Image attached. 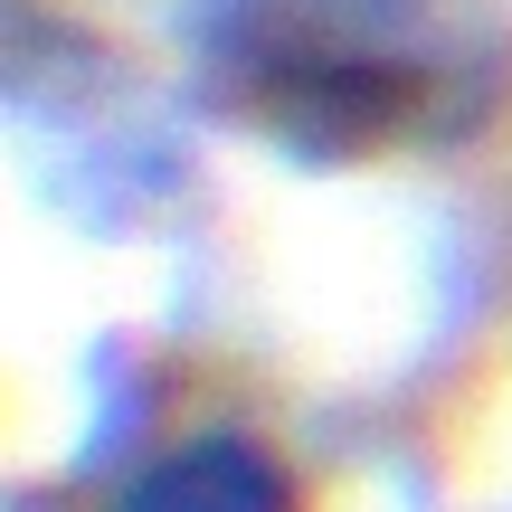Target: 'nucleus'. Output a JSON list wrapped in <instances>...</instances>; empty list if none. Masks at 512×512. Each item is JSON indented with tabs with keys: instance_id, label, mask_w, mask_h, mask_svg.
I'll use <instances>...</instances> for the list:
<instances>
[{
	"instance_id": "obj_2",
	"label": "nucleus",
	"mask_w": 512,
	"mask_h": 512,
	"mask_svg": "<svg viewBox=\"0 0 512 512\" xmlns=\"http://www.w3.org/2000/svg\"><path fill=\"white\" fill-rule=\"evenodd\" d=\"M114 512H304L285 456L238 437V427H209V437L152 456L143 475L114 494Z\"/></svg>"
},
{
	"instance_id": "obj_1",
	"label": "nucleus",
	"mask_w": 512,
	"mask_h": 512,
	"mask_svg": "<svg viewBox=\"0 0 512 512\" xmlns=\"http://www.w3.org/2000/svg\"><path fill=\"white\" fill-rule=\"evenodd\" d=\"M219 95L304 162H351L465 86V0H190Z\"/></svg>"
}]
</instances>
